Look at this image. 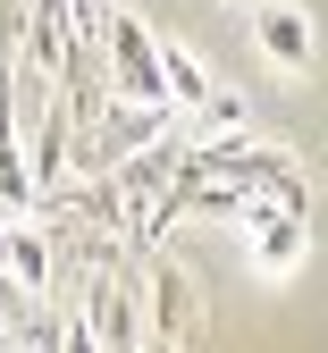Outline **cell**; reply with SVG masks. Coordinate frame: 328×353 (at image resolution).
<instances>
[{
	"label": "cell",
	"instance_id": "cell-2",
	"mask_svg": "<svg viewBox=\"0 0 328 353\" xmlns=\"http://www.w3.org/2000/svg\"><path fill=\"white\" fill-rule=\"evenodd\" d=\"M244 228H253V261H261L269 278H295L303 261H311V219H303V210H287V202H261V194H253Z\"/></svg>",
	"mask_w": 328,
	"mask_h": 353
},
{
	"label": "cell",
	"instance_id": "cell-7",
	"mask_svg": "<svg viewBox=\"0 0 328 353\" xmlns=\"http://www.w3.org/2000/svg\"><path fill=\"white\" fill-rule=\"evenodd\" d=\"M0 270H9L26 294H42L51 286V236L42 228H0Z\"/></svg>",
	"mask_w": 328,
	"mask_h": 353
},
{
	"label": "cell",
	"instance_id": "cell-4",
	"mask_svg": "<svg viewBox=\"0 0 328 353\" xmlns=\"http://www.w3.org/2000/svg\"><path fill=\"white\" fill-rule=\"evenodd\" d=\"M26 68L51 84L76 68V34H68V0H26Z\"/></svg>",
	"mask_w": 328,
	"mask_h": 353
},
{
	"label": "cell",
	"instance_id": "cell-3",
	"mask_svg": "<svg viewBox=\"0 0 328 353\" xmlns=\"http://www.w3.org/2000/svg\"><path fill=\"white\" fill-rule=\"evenodd\" d=\"M144 294H152V336H160V345H194V336H202V303H194V286H185L177 261H152Z\"/></svg>",
	"mask_w": 328,
	"mask_h": 353
},
{
	"label": "cell",
	"instance_id": "cell-5",
	"mask_svg": "<svg viewBox=\"0 0 328 353\" xmlns=\"http://www.w3.org/2000/svg\"><path fill=\"white\" fill-rule=\"evenodd\" d=\"M253 34H261V51L287 76H311V17L295 9V0H269V9L253 17Z\"/></svg>",
	"mask_w": 328,
	"mask_h": 353
},
{
	"label": "cell",
	"instance_id": "cell-6",
	"mask_svg": "<svg viewBox=\"0 0 328 353\" xmlns=\"http://www.w3.org/2000/svg\"><path fill=\"white\" fill-rule=\"evenodd\" d=\"M152 68H160V101H168V110H194V101L211 93L202 51H194V42H177V34H168V42L152 34Z\"/></svg>",
	"mask_w": 328,
	"mask_h": 353
},
{
	"label": "cell",
	"instance_id": "cell-8",
	"mask_svg": "<svg viewBox=\"0 0 328 353\" xmlns=\"http://www.w3.org/2000/svg\"><path fill=\"white\" fill-rule=\"evenodd\" d=\"M59 160H68V101H42V135H34V168H26L34 194L59 176Z\"/></svg>",
	"mask_w": 328,
	"mask_h": 353
},
{
	"label": "cell",
	"instance_id": "cell-10",
	"mask_svg": "<svg viewBox=\"0 0 328 353\" xmlns=\"http://www.w3.org/2000/svg\"><path fill=\"white\" fill-rule=\"evenodd\" d=\"M59 353H102V336H93V320H84V312L68 320V336H59Z\"/></svg>",
	"mask_w": 328,
	"mask_h": 353
},
{
	"label": "cell",
	"instance_id": "cell-1",
	"mask_svg": "<svg viewBox=\"0 0 328 353\" xmlns=\"http://www.w3.org/2000/svg\"><path fill=\"white\" fill-rule=\"evenodd\" d=\"M177 135V110L168 101H118V110H102V126H93V168H118V160H135V152H152V143H168Z\"/></svg>",
	"mask_w": 328,
	"mask_h": 353
},
{
	"label": "cell",
	"instance_id": "cell-9",
	"mask_svg": "<svg viewBox=\"0 0 328 353\" xmlns=\"http://www.w3.org/2000/svg\"><path fill=\"white\" fill-rule=\"evenodd\" d=\"M194 126H202V135H244V93H227V84H211V93L194 101Z\"/></svg>",
	"mask_w": 328,
	"mask_h": 353
},
{
	"label": "cell",
	"instance_id": "cell-11",
	"mask_svg": "<svg viewBox=\"0 0 328 353\" xmlns=\"http://www.w3.org/2000/svg\"><path fill=\"white\" fill-rule=\"evenodd\" d=\"M17 312H26V286H17L9 270H0V320H17Z\"/></svg>",
	"mask_w": 328,
	"mask_h": 353
}]
</instances>
